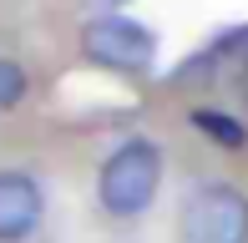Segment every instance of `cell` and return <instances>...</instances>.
<instances>
[{
    "label": "cell",
    "mask_w": 248,
    "mask_h": 243,
    "mask_svg": "<svg viewBox=\"0 0 248 243\" xmlns=\"http://www.w3.org/2000/svg\"><path fill=\"white\" fill-rule=\"evenodd\" d=\"M157 187H162V152L157 142L147 137H132L101 162V178H96V193H101V208L111 218H142L152 208Z\"/></svg>",
    "instance_id": "obj_1"
},
{
    "label": "cell",
    "mask_w": 248,
    "mask_h": 243,
    "mask_svg": "<svg viewBox=\"0 0 248 243\" xmlns=\"http://www.w3.org/2000/svg\"><path fill=\"white\" fill-rule=\"evenodd\" d=\"M183 243H248V197L228 182H208L177 213Z\"/></svg>",
    "instance_id": "obj_2"
},
{
    "label": "cell",
    "mask_w": 248,
    "mask_h": 243,
    "mask_svg": "<svg viewBox=\"0 0 248 243\" xmlns=\"http://www.w3.org/2000/svg\"><path fill=\"white\" fill-rule=\"evenodd\" d=\"M81 51L107 71H147L157 56V36L127 15H96L81 30Z\"/></svg>",
    "instance_id": "obj_3"
},
{
    "label": "cell",
    "mask_w": 248,
    "mask_h": 243,
    "mask_svg": "<svg viewBox=\"0 0 248 243\" xmlns=\"http://www.w3.org/2000/svg\"><path fill=\"white\" fill-rule=\"evenodd\" d=\"M41 213H46L41 182L26 172H0V243L31 238L41 228Z\"/></svg>",
    "instance_id": "obj_4"
},
{
    "label": "cell",
    "mask_w": 248,
    "mask_h": 243,
    "mask_svg": "<svg viewBox=\"0 0 248 243\" xmlns=\"http://www.w3.org/2000/svg\"><path fill=\"white\" fill-rule=\"evenodd\" d=\"M193 127L202 132V137H213L218 147H243V142H248V127H243V122L213 112V106H198V112H193Z\"/></svg>",
    "instance_id": "obj_5"
},
{
    "label": "cell",
    "mask_w": 248,
    "mask_h": 243,
    "mask_svg": "<svg viewBox=\"0 0 248 243\" xmlns=\"http://www.w3.org/2000/svg\"><path fill=\"white\" fill-rule=\"evenodd\" d=\"M20 96H26V71H20L16 61L0 56V112H10Z\"/></svg>",
    "instance_id": "obj_6"
},
{
    "label": "cell",
    "mask_w": 248,
    "mask_h": 243,
    "mask_svg": "<svg viewBox=\"0 0 248 243\" xmlns=\"http://www.w3.org/2000/svg\"><path fill=\"white\" fill-rule=\"evenodd\" d=\"M92 5H101L107 15H117V5H127V0H92Z\"/></svg>",
    "instance_id": "obj_7"
}]
</instances>
